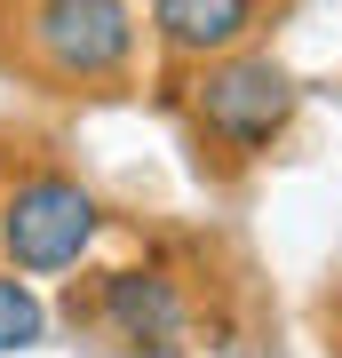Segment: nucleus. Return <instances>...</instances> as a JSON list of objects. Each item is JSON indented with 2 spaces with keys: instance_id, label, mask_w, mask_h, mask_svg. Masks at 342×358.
I'll return each mask as SVG.
<instances>
[{
  "instance_id": "f257e3e1",
  "label": "nucleus",
  "mask_w": 342,
  "mask_h": 358,
  "mask_svg": "<svg viewBox=\"0 0 342 358\" xmlns=\"http://www.w3.org/2000/svg\"><path fill=\"white\" fill-rule=\"evenodd\" d=\"M191 112H199V128L223 143V152H271V143L287 136L294 120V72L279 64V56H255V48H231L215 56V64H199V80H191Z\"/></svg>"
},
{
  "instance_id": "7ed1b4c3",
  "label": "nucleus",
  "mask_w": 342,
  "mask_h": 358,
  "mask_svg": "<svg viewBox=\"0 0 342 358\" xmlns=\"http://www.w3.org/2000/svg\"><path fill=\"white\" fill-rule=\"evenodd\" d=\"M24 40L56 80L88 88V80L127 72V56H136V8L127 0H32Z\"/></svg>"
},
{
  "instance_id": "f03ea898",
  "label": "nucleus",
  "mask_w": 342,
  "mask_h": 358,
  "mask_svg": "<svg viewBox=\"0 0 342 358\" xmlns=\"http://www.w3.org/2000/svg\"><path fill=\"white\" fill-rule=\"evenodd\" d=\"M96 199L88 183L72 176H24L0 207V255L8 271H24V279H56V271H72L80 255L96 247Z\"/></svg>"
},
{
  "instance_id": "39448f33",
  "label": "nucleus",
  "mask_w": 342,
  "mask_h": 358,
  "mask_svg": "<svg viewBox=\"0 0 342 358\" xmlns=\"http://www.w3.org/2000/svg\"><path fill=\"white\" fill-rule=\"evenodd\" d=\"M263 24V0H152V32L183 64H215V56L247 48V32Z\"/></svg>"
},
{
  "instance_id": "423d86ee",
  "label": "nucleus",
  "mask_w": 342,
  "mask_h": 358,
  "mask_svg": "<svg viewBox=\"0 0 342 358\" xmlns=\"http://www.w3.org/2000/svg\"><path fill=\"white\" fill-rule=\"evenodd\" d=\"M40 334H48V303L32 294V279H0V358L32 350Z\"/></svg>"
},
{
  "instance_id": "20e7f679",
  "label": "nucleus",
  "mask_w": 342,
  "mask_h": 358,
  "mask_svg": "<svg viewBox=\"0 0 342 358\" xmlns=\"http://www.w3.org/2000/svg\"><path fill=\"white\" fill-rule=\"evenodd\" d=\"M96 319L104 334H112L120 350H183V334H191V303H183V287L167 279V271H112L96 294Z\"/></svg>"
}]
</instances>
